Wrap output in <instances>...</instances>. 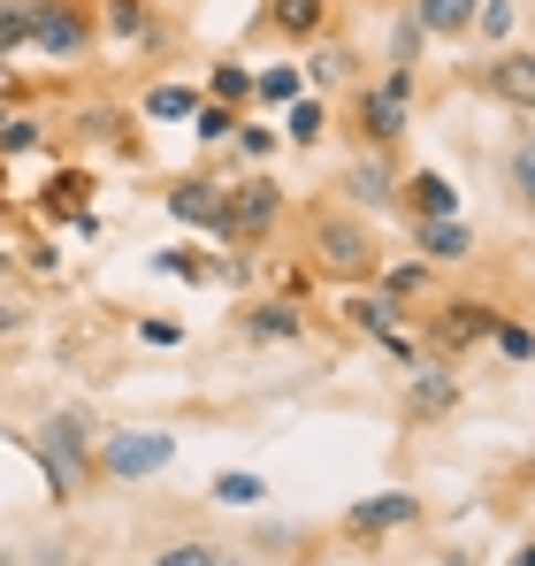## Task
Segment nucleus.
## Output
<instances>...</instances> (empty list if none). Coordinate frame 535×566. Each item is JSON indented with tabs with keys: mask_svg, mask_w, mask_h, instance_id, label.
I'll return each instance as SVG.
<instances>
[{
	"mask_svg": "<svg viewBox=\"0 0 535 566\" xmlns=\"http://www.w3.org/2000/svg\"><path fill=\"white\" fill-rule=\"evenodd\" d=\"M513 23H521V8H513V0H482V8H474V31H482L490 46H505V39H513Z\"/></svg>",
	"mask_w": 535,
	"mask_h": 566,
	"instance_id": "29",
	"label": "nucleus"
},
{
	"mask_svg": "<svg viewBox=\"0 0 535 566\" xmlns=\"http://www.w3.org/2000/svg\"><path fill=\"white\" fill-rule=\"evenodd\" d=\"M0 269H8V253H0Z\"/></svg>",
	"mask_w": 535,
	"mask_h": 566,
	"instance_id": "43",
	"label": "nucleus"
},
{
	"mask_svg": "<svg viewBox=\"0 0 535 566\" xmlns=\"http://www.w3.org/2000/svg\"><path fill=\"white\" fill-rule=\"evenodd\" d=\"M406 115H413V70H390L359 93V146L367 154H390L406 138Z\"/></svg>",
	"mask_w": 535,
	"mask_h": 566,
	"instance_id": "3",
	"label": "nucleus"
},
{
	"mask_svg": "<svg viewBox=\"0 0 535 566\" xmlns=\"http://www.w3.org/2000/svg\"><path fill=\"white\" fill-rule=\"evenodd\" d=\"M345 322H359L390 360H413V345L398 337V322H406V314H398V298H382V291H353V298H345Z\"/></svg>",
	"mask_w": 535,
	"mask_h": 566,
	"instance_id": "9",
	"label": "nucleus"
},
{
	"mask_svg": "<svg viewBox=\"0 0 535 566\" xmlns=\"http://www.w3.org/2000/svg\"><path fill=\"white\" fill-rule=\"evenodd\" d=\"M375 291H382V298H421V291H429V261H398V269H382Z\"/></svg>",
	"mask_w": 535,
	"mask_h": 566,
	"instance_id": "25",
	"label": "nucleus"
},
{
	"mask_svg": "<svg viewBox=\"0 0 535 566\" xmlns=\"http://www.w3.org/2000/svg\"><path fill=\"white\" fill-rule=\"evenodd\" d=\"M238 146H245L253 161H268V154L283 146V130H275V123H238Z\"/></svg>",
	"mask_w": 535,
	"mask_h": 566,
	"instance_id": "34",
	"label": "nucleus"
},
{
	"mask_svg": "<svg viewBox=\"0 0 535 566\" xmlns=\"http://www.w3.org/2000/svg\"><path fill=\"white\" fill-rule=\"evenodd\" d=\"M154 269H161V276H183V283H207V276H214V269H207V261H191V253H154Z\"/></svg>",
	"mask_w": 535,
	"mask_h": 566,
	"instance_id": "36",
	"label": "nucleus"
},
{
	"mask_svg": "<svg viewBox=\"0 0 535 566\" xmlns=\"http://www.w3.org/2000/svg\"><path fill=\"white\" fill-rule=\"evenodd\" d=\"M513 566H535V544H521V552H513Z\"/></svg>",
	"mask_w": 535,
	"mask_h": 566,
	"instance_id": "39",
	"label": "nucleus"
},
{
	"mask_svg": "<svg viewBox=\"0 0 535 566\" xmlns=\"http://www.w3.org/2000/svg\"><path fill=\"white\" fill-rule=\"evenodd\" d=\"M421 521V497L413 490H375V497H359L353 513H345V528H353L359 544L367 536H390V528H413Z\"/></svg>",
	"mask_w": 535,
	"mask_h": 566,
	"instance_id": "7",
	"label": "nucleus"
},
{
	"mask_svg": "<svg viewBox=\"0 0 535 566\" xmlns=\"http://www.w3.org/2000/svg\"><path fill=\"white\" fill-rule=\"evenodd\" d=\"M146 566H222V552L214 544H169L161 559H146Z\"/></svg>",
	"mask_w": 535,
	"mask_h": 566,
	"instance_id": "35",
	"label": "nucleus"
},
{
	"mask_svg": "<svg viewBox=\"0 0 535 566\" xmlns=\"http://www.w3.org/2000/svg\"><path fill=\"white\" fill-rule=\"evenodd\" d=\"M222 566H245V559H222Z\"/></svg>",
	"mask_w": 535,
	"mask_h": 566,
	"instance_id": "41",
	"label": "nucleus"
},
{
	"mask_svg": "<svg viewBox=\"0 0 535 566\" xmlns=\"http://www.w3.org/2000/svg\"><path fill=\"white\" fill-rule=\"evenodd\" d=\"M177 460V437L169 429H115V437H99V474L107 482H146V474H161Z\"/></svg>",
	"mask_w": 535,
	"mask_h": 566,
	"instance_id": "4",
	"label": "nucleus"
},
{
	"mask_svg": "<svg viewBox=\"0 0 535 566\" xmlns=\"http://www.w3.org/2000/svg\"><path fill=\"white\" fill-rule=\"evenodd\" d=\"M0 191H8V169H0Z\"/></svg>",
	"mask_w": 535,
	"mask_h": 566,
	"instance_id": "40",
	"label": "nucleus"
},
{
	"mask_svg": "<svg viewBox=\"0 0 535 566\" xmlns=\"http://www.w3.org/2000/svg\"><path fill=\"white\" fill-rule=\"evenodd\" d=\"M474 8L482 0H413V23H421V39H466Z\"/></svg>",
	"mask_w": 535,
	"mask_h": 566,
	"instance_id": "15",
	"label": "nucleus"
},
{
	"mask_svg": "<svg viewBox=\"0 0 535 566\" xmlns=\"http://www.w3.org/2000/svg\"><path fill=\"white\" fill-rule=\"evenodd\" d=\"M23 322H31V314H23V306H15V298H0V337H15V329H23Z\"/></svg>",
	"mask_w": 535,
	"mask_h": 566,
	"instance_id": "38",
	"label": "nucleus"
},
{
	"mask_svg": "<svg viewBox=\"0 0 535 566\" xmlns=\"http://www.w3.org/2000/svg\"><path fill=\"white\" fill-rule=\"evenodd\" d=\"M107 31L115 39H154V8L146 0H107Z\"/></svg>",
	"mask_w": 535,
	"mask_h": 566,
	"instance_id": "26",
	"label": "nucleus"
},
{
	"mask_svg": "<svg viewBox=\"0 0 535 566\" xmlns=\"http://www.w3.org/2000/svg\"><path fill=\"white\" fill-rule=\"evenodd\" d=\"M314 253H322V276H337V283H375V276H382L375 230H367L359 214H322V230H314Z\"/></svg>",
	"mask_w": 535,
	"mask_h": 566,
	"instance_id": "2",
	"label": "nucleus"
},
{
	"mask_svg": "<svg viewBox=\"0 0 535 566\" xmlns=\"http://www.w3.org/2000/svg\"><path fill=\"white\" fill-rule=\"evenodd\" d=\"M92 31H99V15L77 8V0H39V23H31V46L39 54H54V62H77L92 46Z\"/></svg>",
	"mask_w": 535,
	"mask_h": 566,
	"instance_id": "5",
	"label": "nucleus"
},
{
	"mask_svg": "<svg viewBox=\"0 0 535 566\" xmlns=\"http://www.w3.org/2000/svg\"><path fill=\"white\" fill-rule=\"evenodd\" d=\"M345 77H353V46H322V54L306 62V85H314V93H337Z\"/></svg>",
	"mask_w": 535,
	"mask_h": 566,
	"instance_id": "24",
	"label": "nucleus"
},
{
	"mask_svg": "<svg viewBox=\"0 0 535 566\" xmlns=\"http://www.w3.org/2000/svg\"><path fill=\"white\" fill-rule=\"evenodd\" d=\"M322 15H329V0H268V23L283 39H322Z\"/></svg>",
	"mask_w": 535,
	"mask_h": 566,
	"instance_id": "18",
	"label": "nucleus"
},
{
	"mask_svg": "<svg viewBox=\"0 0 535 566\" xmlns=\"http://www.w3.org/2000/svg\"><path fill=\"white\" fill-rule=\"evenodd\" d=\"M253 99H261V107H291V99H306V70H283V62L253 70Z\"/></svg>",
	"mask_w": 535,
	"mask_h": 566,
	"instance_id": "19",
	"label": "nucleus"
},
{
	"mask_svg": "<svg viewBox=\"0 0 535 566\" xmlns=\"http://www.w3.org/2000/svg\"><path fill=\"white\" fill-rule=\"evenodd\" d=\"M214 276L230 283V291H245V283H253V261H222V269H214Z\"/></svg>",
	"mask_w": 535,
	"mask_h": 566,
	"instance_id": "37",
	"label": "nucleus"
},
{
	"mask_svg": "<svg viewBox=\"0 0 535 566\" xmlns=\"http://www.w3.org/2000/svg\"><path fill=\"white\" fill-rule=\"evenodd\" d=\"M413 245H421V261L437 269V261H466L474 253V230L451 214V222H413Z\"/></svg>",
	"mask_w": 535,
	"mask_h": 566,
	"instance_id": "14",
	"label": "nucleus"
},
{
	"mask_svg": "<svg viewBox=\"0 0 535 566\" xmlns=\"http://www.w3.org/2000/svg\"><path fill=\"white\" fill-rule=\"evenodd\" d=\"M497 322H505L497 306H482V298H451V306H437L429 337H437L444 353H459V345H490V329H497Z\"/></svg>",
	"mask_w": 535,
	"mask_h": 566,
	"instance_id": "8",
	"label": "nucleus"
},
{
	"mask_svg": "<svg viewBox=\"0 0 535 566\" xmlns=\"http://www.w3.org/2000/svg\"><path fill=\"white\" fill-rule=\"evenodd\" d=\"M245 337H253V345H298V337H306V314H298L291 298H261V306L245 314Z\"/></svg>",
	"mask_w": 535,
	"mask_h": 566,
	"instance_id": "13",
	"label": "nucleus"
},
{
	"mask_svg": "<svg viewBox=\"0 0 535 566\" xmlns=\"http://www.w3.org/2000/svg\"><path fill=\"white\" fill-rule=\"evenodd\" d=\"M345 191H353L359 207H398V177H390V161H382V154H367V161H353V177H345Z\"/></svg>",
	"mask_w": 535,
	"mask_h": 566,
	"instance_id": "17",
	"label": "nucleus"
},
{
	"mask_svg": "<svg viewBox=\"0 0 535 566\" xmlns=\"http://www.w3.org/2000/svg\"><path fill=\"white\" fill-rule=\"evenodd\" d=\"M444 566H466V559H444Z\"/></svg>",
	"mask_w": 535,
	"mask_h": 566,
	"instance_id": "42",
	"label": "nucleus"
},
{
	"mask_svg": "<svg viewBox=\"0 0 535 566\" xmlns=\"http://www.w3.org/2000/svg\"><path fill=\"white\" fill-rule=\"evenodd\" d=\"M322 123H329V107H322L314 93L291 99V107H283V146H314V138H322Z\"/></svg>",
	"mask_w": 535,
	"mask_h": 566,
	"instance_id": "21",
	"label": "nucleus"
},
{
	"mask_svg": "<svg viewBox=\"0 0 535 566\" xmlns=\"http://www.w3.org/2000/svg\"><path fill=\"white\" fill-rule=\"evenodd\" d=\"M23 460H39V468H46V490H54V497H70V490H77V474L99 460L92 421L77 413V406L46 413V429H39V437H23Z\"/></svg>",
	"mask_w": 535,
	"mask_h": 566,
	"instance_id": "1",
	"label": "nucleus"
},
{
	"mask_svg": "<svg viewBox=\"0 0 535 566\" xmlns=\"http://www.w3.org/2000/svg\"><path fill=\"white\" fill-rule=\"evenodd\" d=\"M275 214H283V185H275V177H245V185L230 191V230H238V238L275 230Z\"/></svg>",
	"mask_w": 535,
	"mask_h": 566,
	"instance_id": "10",
	"label": "nucleus"
},
{
	"mask_svg": "<svg viewBox=\"0 0 535 566\" xmlns=\"http://www.w3.org/2000/svg\"><path fill=\"white\" fill-rule=\"evenodd\" d=\"M214 497H222V505H261L268 482H261V474H245V468H230V474H214Z\"/></svg>",
	"mask_w": 535,
	"mask_h": 566,
	"instance_id": "30",
	"label": "nucleus"
},
{
	"mask_svg": "<svg viewBox=\"0 0 535 566\" xmlns=\"http://www.w3.org/2000/svg\"><path fill=\"white\" fill-rule=\"evenodd\" d=\"M31 23H39V0H0V62L31 46Z\"/></svg>",
	"mask_w": 535,
	"mask_h": 566,
	"instance_id": "22",
	"label": "nucleus"
},
{
	"mask_svg": "<svg viewBox=\"0 0 535 566\" xmlns=\"http://www.w3.org/2000/svg\"><path fill=\"white\" fill-rule=\"evenodd\" d=\"M398 207H406L413 222H451V214H459V191H451V177H437V169H413V177L398 185Z\"/></svg>",
	"mask_w": 535,
	"mask_h": 566,
	"instance_id": "11",
	"label": "nucleus"
},
{
	"mask_svg": "<svg viewBox=\"0 0 535 566\" xmlns=\"http://www.w3.org/2000/svg\"><path fill=\"white\" fill-rule=\"evenodd\" d=\"M505 177H513V191H521V207L535 214V138H521V146H513V161H505Z\"/></svg>",
	"mask_w": 535,
	"mask_h": 566,
	"instance_id": "32",
	"label": "nucleus"
},
{
	"mask_svg": "<svg viewBox=\"0 0 535 566\" xmlns=\"http://www.w3.org/2000/svg\"><path fill=\"white\" fill-rule=\"evenodd\" d=\"M451 406H459L451 368H421V376H413V390H406V413H413V421H437V413H451Z\"/></svg>",
	"mask_w": 535,
	"mask_h": 566,
	"instance_id": "16",
	"label": "nucleus"
},
{
	"mask_svg": "<svg viewBox=\"0 0 535 566\" xmlns=\"http://www.w3.org/2000/svg\"><path fill=\"white\" fill-rule=\"evenodd\" d=\"M207 99H222V107L253 99V70H245V62H214V70H207Z\"/></svg>",
	"mask_w": 535,
	"mask_h": 566,
	"instance_id": "23",
	"label": "nucleus"
},
{
	"mask_svg": "<svg viewBox=\"0 0 535 566\" xmlns=\"http://www.w3.org/2000/svg\"><path fill=\"white\" fill-rule=\"evenodd\" d=\"M490 345H497L505 360H535V329H528V322H513V314H505V322L490 329Z\"/></svg>",
	"mask_w": 535,
	"mask_h": 566,
	"instance_id": "31",
	"label": "nucleus"
},
{
	"mask_svg": "<svg viewBox=\"0 0 535 566\" xmlns=\"http://www.w3.org/2000/svg\"><path fill=\"white\" fill-rule=\"evenodd\" d=\"M31 146H46L39 115H0V161H8V154H31Z\"/></svg>",
	"mask_w": 535,
	"mask_h": 566,
	"instance_id": "28",
	"label": "nucleus"
},
{
	"mask_svg": "<svg viewBox=\"0 0 535 566\" xmlns=\"http://www.w3.org/2000/svg\"><path fill=\"white\" fill-rule=\"evenodd\" d=\"M169 214H177V222H191V230L238 238V230H230V191L214 185V177H183V185L169 191Z\"/></svg>",
	"mask_w": 535,
	"mask_h": 566,
	"instance_id": "6",
	"label": "nucleus"
},
{
	"mask_svg": "<svg viewBox=\"0 0 535 566\" xmlns=\"http://www.w3.org/2000/svg\"><path fill=\"white\" fill-rule=\"evenodd\" d=\"M528 474H535V460H528Z\"/></svg>",
	"mask_w": 535,
	"mask_h": 566,
	"instance_id": "44",
	"label": "nucleus"
},
{
	"mask_svg": "<svg viewBox=\"0 0 535 566\" xmlns=\"http://www.w3.org/2000/svg\"><path fill=\"white\" fill-rule=\"evenodd\" d=\"M199 99L207 93H191V85H154V93H146V123H191Z\"/></svg>",
	"mask_w": 535,
	"mask_h": 566,
	"instance_id": "20",
	"label": "nucleus"
},
{
	"mask_svg": "<svg viewBox=\"0 0 535 566\" xmlns=\"http://www.w3.org/2000/svg\"><path fill=\"white\" fill-rule=\"evenodd\" d=\"M482 85L505 99V107H528V115H535V54H513V46H497V62L482 70Z\"/></svg>",
	"mask_w": 535,
	"mask_h": 566,
	"instance_id": "12",
	"label": "nucleus"
},
{
	"mask_svg": "<svg viewBox=\"0 0 535 566\" xmlns=\"http://www.w3.org/2000/svg\"><path fill=\"white\" fill-rule=\"evenodd\" d=\"M390 54H398L390 70H413V54H421V23H413V15H398V23H390Z\"/></svg>",
	"mask_w": 535,
	"mask_h": 566,
	"instance_id": "33",
	"label": "nucleus"
},
{
	"mask_svg": "<svg viewBox=\"0 0 535 566\" xmlns=\"http://www.w3.org/2000/svg\"><path fill=\"white\" fill-rule=\"evenodd\" d=\"M191 130H199L207 146H222V138H238V107H222V99H199V115H191Z\"/></svg>",
	"mask_w": 535,
	"mask_h": 566,
	"instance_id": "27",
	"label": "nucleus"
}]
</instances>
